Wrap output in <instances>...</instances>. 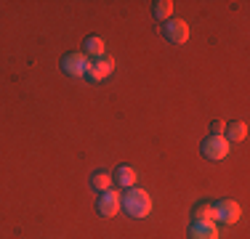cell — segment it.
<instances>
[{
  "mask_svg": "<svg viewBox=\"0 0 250 239\" xmlns=\"http://www.w3.org/2000/svg\"><path fill=\"white\" fill-rule=\"evenodd\" d=\"M192 218L194 220H213L216 218V213H213V202L200 199L197 205H194V210H192Z\"/></svg>",
  "mask_w": 250,
  "mask_h": 239,
  "instance_id": "5bb4252c",
  "label": "cell"
},
{
  "mask_svg": "<svg viewBox=\"0 0 250 239\" xmlns=\"http://www.w3.org/2000/svg\"><path fill=\"white\" fill-rule=\"evenodd\" d=\"M88 67H91V59L83 51H72V53H67V56H62V69H64V75H69V77H85Z\"/></svg>",
  "mask_w": 250,
  "mask_h": 239,
  "instance_id": "3957f363",
  "label": "cell"
},
{
  "mask_svg": "<svg viewBox=\"0 0 250 239\" xmlns=\"http://www.w3.org/2000/svg\"><path fill=\"white\" fill-rule=\"evenodd\" d=\"M189 239H221L216 220H192L189 223Z\"/></svg>",
  "mask_w": 250,
  "mask_h": 239,
  "instance_id": "ba28073f",
  "label": "cell"
},
{
  "mask_svg": "<svg viewBox=\"0 0 250 239\" xmlns=\"http://www.w3.org/2000/svg\"><path fill=\"white\" fill-rule=\"evenodd\" d=\"M83 48H85V56L88 59H101V56H106V43L99 38V35H88L85 40H83Z\"/></svg>",
  "mask_w": 250,
  "mask_h": 239,
  "instance_id": "30bf717a",
  "label": "cell"
},
{
  "mask_svg": "<svg viewBox=\"0 0 250 239\" xmlns=\"http://www.w3.org/2000/svg\"><path fill=\"white\" fill-rule=\"evenodd\" d=\"M112 72H115V59L106 53V56H101V59H96V61H91V67H88L85 77H88L91 82H101V80H106V77H112Z\"/></svg>",
  "mask_w": 250,
  "mask_h": 239,
  "instance_id": "5b68a950",
  "label": "cell"
},
{
  "mask_svg": "<svg viewBox=\"0 0 250 239\" xmlns=\"http://www.w3.org/2000/svg\"><path fill=\"white\" fill-rule=\"evenodd\" d=\"M120 207L130 218H146L152 213V197L149 191L133 186V189H125V194L120 197Z\"/></svg>",
  "mask_w": 250,
  "mask_h": 239,
  "instance_id": "6da1fadb",
  "label": "cell"
},
{
  "mask_svg": "<svg viewBox=\"0 0 250 239\" xmlns=\"http://www.w3.org/2000/svg\"><path fill=\"white\" fill-rule=\"evenodd\" d=\"M229 149H231V143L224 136H208L200 143V154L205 159H213V162H221V159L229 157Z\"/></svg>",
  "mask_w": 250,
  "mask_h": 239,
  "instance_id": "7a4b0ae2",
  "label": "cell"
},
{
  "mask_svg": "<svg viewBox=\"0 0 250 239\" xmlns=\"http://www.w3.org/2000/svg\"><path fill=\"white\" fill-rule=\"evenodd\" d=\"M224 128H226V122H221V120H213V122H210V136H221Z\"/></svg>",
  "mask_w": 250,
  "mask_h": 239,
  "instance_id": "9a60e30c",
  "label": "cell"
},
{
  "mask_svg": "<svg viewBox=\"0 0 250 239\" xmlns=\"http://www.w3.org/2000/svg\"><path fill=\"white\" fill-rule=\"evenodd\" d=\"M163 38L176 43V45H184L189 40V24L184 19H168L163 27Z\"/></svg>",
  "mask_w": 250,
  "mask_h": 239,
  "instance_id": "52a82bcc",
  "label": "cell"
},
{
  "mask_svg": "<svg viewBox=\"0 0 250 239\" xmlns=\"http://www.w3.org/2000/svg\"><path fill=\"white\" fill-rule=\"evenodd\" d=\"M96 213L101 218H115L120 213V194L117 191H101L99 199H96Z\"/></svg>",
  "mask_w": 250,
  "mask_h": 239,
  "instance_id": "8992f818",
  "label": "cell"
},
{
  "mask_svg": "<svg viewBox=\"0 0 250 239\" xmlns=\"http://www.w3.org/2000/svg\"><path fill=\"white\" fill-rule=\"evenodd\" d=\"M213 213H216L213 220H221V223H237V220L242 218V207H240V202H234V199L213 202Z\"/></svg>",
  "mask_w": 250,
  "mask_h": 239,
  "instance_id": "277c9868",
  "label": "cell"
},
{
  "mask_svg": "<svg viewBox=\"0 0 250 239\" xmlns=\"http://www.w3.org/2000/svg\"><path fill=\"white\" fill-rule=\"evenodd\" d=\"M112 181H115L120 189H133L136 181H139V173H136V167H130V165H120L115 173H112Z\"/></svg>",
  "mask_w": 250,
  "mask_h": 239,
  "instance_id": "9c48e42d",
  "label": "cell"
},
{
  "mask_svg": "<svg viewBox=\"0 0 250 239\" xmlns=\"http://www.w3.org/2000/svg\"><path fill=\"white\" fill-rule=\"evenodd\" d=\"M224 139L226 141H234V143H240V141H245L248 139V122H242V120H237V122H229V125H226V128H224Z\"/></svg>",
  "mask_w": 250,
  "mask_h": 239,
  "instance_id": "8fae6325",
  "label": "cell"
},
{
  "mask_svg": "<svg viewBox=\"0 0 250 239\" xmlns=\"http://www.w3.org/2000/svg\"><path fill=\"white\" fill-rule=\"evenodd\" d=\"M112 183H115V181H112V173L109 170H93L91 173V189L99 191V194H101V191H109Z\"/></svg>",
  "mask_w": 250,
  "mask_h": 239,
  "instance_id": "7c38bea8",
  "label": "cell"
},
{
  "mask_svg": "<svg viewBox=\"0 0 250 239\" xmlns=\"http://www.w3.org/2000/svg\"><path fill=\"white\" fill-rule=\"evenodd\" d=\"M152 14L157 21H168L173 19V3L170 0H154L152 3Z\"/></svg>",
  "mask_w": 250,
  "mask_h": 239,
  "instance_id": "4fadbf2b",
  "label": "cell"
}]
</instances>
